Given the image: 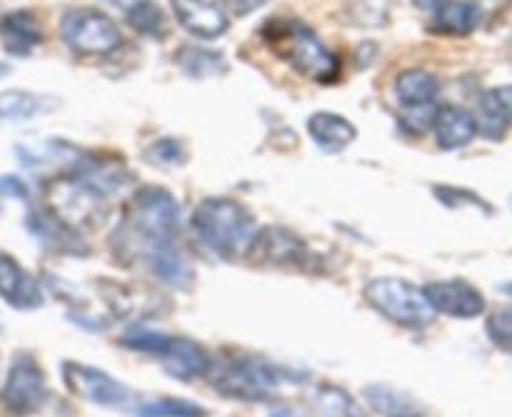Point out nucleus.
I'll list each match as a JSON object with an SVG mask.
<instances>
[{
    "mask_svg": "<svg viewBox=\"0 0 512 417\" xmlns=\"http://www.w3.org/2000/svg\"><path fill=\"white\" fill-rule=\"evenodd\" d=\"M180 203L160 185H140L123 208L118 230L110 238V250L125 265L148 260L163 245L178 243Z\"/></svg>",
    "mask_w": 512,
    "mask_h": 417,
    "instance_id": "nucleus-1",
    "label": "nucleus"
},
{
    "mask_svg": "<svg viewBox=\"0 0 512 417\" xmlns=\"http://www.w3.org/2000/svg\"><path fill=\"white\" fill-rule=\"evenodd\" d=\"M195 238L223 260H243L258 238V220L233 198H205L190 215Z\"/></svg>",
    "mask_w": 512,
    "mask_h": 417,
    "instance_id": "nucleus-2",
    "label": "nucleus"
},
{
    "mask_svg": "<svg viewBox=\"0 0 512 417\" xmlns=\"http://www.w3.org/2000/svg\"><path fill=\"white\" fill-rule=\"evenodd\" d=\"M268 48L298 73L315 83H333L340 75V60L310 25L295 18L268 20L263 28Z\"/></svg>",
    "mask_w": 512,
    "mask_h": 417,
    "instance_id": "nucleus-3",
    "label": "nucleus"
},
{
    "mask_svg": "<svg viewBox=\"0 0 512 417\" xmlns=\"http://www.w3.org/2000/svg\"><path fill=\"white\" fill-rule=\"evenodd\" d=\"M120 345L128 350H138V353L160 358L165 373L175 380H183V383L208 378L210 365H213L208 353L198 343H193V340L173 338V335L158 333V330L145 328V325H133V328L125 330Z\"/></svg>",
    "mask_w": 512,
    "mask_h": 417,
    "instance_id": "nucleus-4",
    "label": "nucleus"
},
{
    "mask_svg": "<svg viewBox=\"0 0 512 417\" xmlns=\"http://www.w3.org/2000/svg\"><path fill=\"white\" fill-rule=\"evenodd\" d=\"M290 378L285 368L265 363V360L235 355V358L220 360L210 365L208 380L213 390L223 398L240 400V403H263L275 395V390Z\"/></svg>",
    "mask_w": 512,
    "mask_h": 417,
    "instance_id": "nucleus-5",
    "label": "nucleus"
},
{
    "mask_svg": "<svg viewBox=\"0 0 512 417\" xmlns=\"http://www.w3.org/2000/svg\"><path fill=\"white\" fill-rule=\"evenodd\" d=\"M108 195L80 175H58L45 188V208L75 230H93L105 223L110 213Z\"/></svg>",
    "mask_w": 512,
    "mask_h": 417,
    "instance_id": "nucleus-6",
    "label": "nucleus"
},
{
    "mask_svg": "<svg viewBox=\"0 0 512 417\" xmlns=\"http://www.w3.org/2000/svg\"><path fill=\"white\" fill-rule=\"evenodd\" d=\"M365 300L390 323L408 330H425L435 323V310L423 288L403 278H375L365 285Z\"/></svg>",
    "mask_w": 512,
    "mask_h": 417,
    "instance_id": "nucleus-7",
    "label": "nucleus"
},
{
    "mask_svg": "<svg viewBox=\"0 0 512 417\" xmlns=\"http://www.w3.org/2000/svg\"><path fill=\"white\" fill-rule=\"evenodd\" d=\"M60 35L80 55H108L123 45V33L98 8H73L60 20Z\"/></svg>",
    "mask_w": 512,
    "mask_h": 417,
    "instance_id": "nucleus-8",
    "label": "nucleus"
},
{
    "mask_svg": "<svg viewBox=\"0 0 512 417\" xmlns=\"http://www.w3.org/2000/svg\"><path fill=\"white\" fill-rule=\"evenodd\" d=\"M63 383L70 393L98 405V408L128 410L135 405L133 390L128 385L110 378L103 370L75 363V360H65L63 363Z\"/></svg>",
    "mask_w": 512,
    "mask_h": 417,
    "instance_id": "nucleus-9",
    "label": "nucleus"
},
{
    "mask_svg": "<svg viewBox=\"0 0 512 417\" xmlns=\"http://www.w3.org/2000/svg\"><path fill=\"white\" fill-rule=\"evenodd\" d=\"M45 400H48V385H45L43 368L35 363L33 355H15L3 385L5 408L18 417H28L38 413Z\"/></svg>",
    "mask_w": 512,
    "mask_h": 417,
    "instance_id": "nucleus-10",
    "label": "nucleus"
},
{
    "mask_svg": "<svg viewBox=\"0 0 512 417\" xmlns=\"http://www.w3.org/2000/svg\"><path fill=\"white\" fill-rule=\"evenodd\" d=\"M250 260L260 265H273V268H293L305 270L313 263L308 243L283 225H268L258 230L253 248H250Z\"/></svg>",
    "mask_w": 512,
    "mask_h": 417,
    "instance_id": "nucleus-11",
    "label": "nucleus"
},
{
    "mask_svg": "<svg viewBox=\"0 0 512 417\" xmlns=\"http://www.w3.org/2000/svg\"><path fill=\"white\" fill-rule=\"evenodd\" d=\"M15 158L30 173H55V178H58V175H68L75 168H80L88 153L70 140L45 138L18 143L15 145Z\"/></svg>",
    "mask_w": 512,
    "mask_h": 417,
    "instance_id": "nucleus-12",
    "label": "nucleus"
},
{
    "mask_svg": "<svg viewBox=\"0 0 512 417\" xmlns=\"http://www.w3.org/2000/svg\"><path fill=\"white\" fill-rule=\"evenodd\" d=\"M423 290L438 315L473 320L485 313L483 293L468 280H438V283H428Z\"/></svg>",
    "mask_w": 512,
    "mask_h": 417,
    "instance_id": "nucleus-13",
    "label": "nucleus"
},
{
    "mask_svg": "<svg viewBox=\"0 0 512 417\" xmlns=\"http://www.w3.org/2000/svg\"><path fill=\"white\" fill-rule=\"evenodd\" d=\"M180 28L200 40H215L228 33L230 15L223 0H170Z\"/></svg>",
    "mask_w": 512,
    "mask_h": 417,
    "instance_id": "nucleus-14",
    "label": "nucleus"
},
{
    "mask_svg": "<svg viewBox=\"0 0 512 417\" xmlns=\"http://www.w3.org/2000/svg\"><path fill=\"white\" fill-rule=\"evenodd\" d=\"M28 233L43 245L45 250L58 255H88V245L80 238V230L70 228L63 220L55 218L48 208L30 210L25 218Z\"/></svg>",
    "mask_w": 512,
    "mask_h": 417,
    "instance_id": "nucleus-15",
    "label": "nucleus"
},
{
    "mask_svg": "<svg viewBox=\"0 0 512 417\" xmlns=\"http://www.w3.org/2000/svg\"><path fill=\"white\" fill-rule=\"evenodd\" d=\"M0 298L15 310H38L45 303L38 280L8 253H0Z\"/></svg>",
    "mask_w": 512,
    "mask_h": 417,
    "instance_id": "nucleus-16",
    "label": "nucleus"
},
{
    "mask_svg": "<svg viewBox=\"0 0 512 417\" xmlns=\"http://www.w3.org/2000/svg\"><path fill=\"white\" fill-rule=\"evenodd\" d=\"M435 143L440 150H460L475 140L480 133L478 118L470 113L463 105H440L438 115H435Z\"/></svg>",
    "mask_w": 512,
    "mask_h": 417,
    "instance_id": "nucleus-17",
    "label": "nucleus"
},
{
    "mask_svg": "<svg viewBox=\"0 0 512 417\" xmlns=\"http://www.w3.org/2000/svg\"><path fill=\"white\" fill-rule=\"evenodd\" d=\"M308 133L313 143L318 145L323 153H343L358 138V128L350 123L345 115L330 113V110H320L308 118Z\"/></svg>",
    "mask_w": 512,
    "mask_h": 417,
    "instance_id": "nucleus-18",
    "label": "nucleus"
},
{
    "mask_svg": "<svg viewBox=\"0 0 512 417\" xmlns=\"http://www.w3.org/2000/svg\"><path fill=\"white\" fill-rule=\"evenodd\" d=\"M478 128L480 135L490 140L505 138L512 125V85L490 88L478 100Z\"/></svg>",
    "mask_w": 512,
    "mask_h": 417,
    "instance_id": "nucleus-19",
    "label": "nucleus"
},
{
    "mask_svg": "<svg viewBox=\"0 0 512 417\" xmlns=\"http://www.w3.org/2000/svg\"><path fill=\"white\" fill-rule=\"evenodd\" d=\"M0 38L10 55L25 58L43 43V30L30 10H13L0 20Z\"/></svg>",
    "mask_w": 512,
    "mask_h": 417,
    "instance_id": "nucleus-20",
    "label": "nucleus"
},
{
    "mask_svg": "<svg viewBox=\"0 0 512 417\" xmlns=\"http://www.w3.org/2000/svg\"><path fill=\"white\" fill-rule=\"evenodd\" d=\"M395 98H398L400 108L438 105L440 80L425 68H408L395 78Z\"/></svg>",
    "mask_w": 512,
    "mask_h": 417,
    "instance_id": "nucleus-21",
    "label": "nucleus"
},
{
    "mask_svg": "<svg viewBox=\"0 0 512 417\" xmlns=\"http://www.w3.org/2000/svg\"><path fill=\"white\" fill-rule=\"evenodd\" d=\"M60 108L58 98L28 93V90H5L0 93V123H25L38 115Z\"/></svg>",
    "mask_w": 512,
    "mask_h": 417,
    "instance_id": "nucleus-22",
    "label": "nucleus"
},
{
    "mask_svg": "<svg viewBox=\"0 0 512 417\" xmlns=\"http://www.w3.org/2000/svg\"><path fill=\"white\" fill-rule=\"evenodd\" d=\"M145 265L153 270L155 278L163 280V283L170 285V288L190 290V285H193L195 280L193 265H190L188 258L180 253L178 243L158 248L148 260H145Z\"/></svg>",
    "mask_w": 512,
    "mask_h": 417,
    "instance_id": "nucleus-23",
    "label": "nucleus"
},
{
    "mask_svg": "<svg viewBox=\"0 0 512 417\" xmlns=\"http://www.w3.org/2000/svg\"><path fill=\"white\" fill-rule=\"evenodd\" d=\"M483 23V8L475 0H450L435 13V30L448 35H468Z\"/></svg>",
    "mask_w": 512,
    "mask_h": 417,
    "instance_id": "nucleus-24",
    "label": "nucleus"
},
{
    "mask_svg": "<svg viewBox=\"0 0 512 417\" xmlns=\"http://www.w3.org/2000/svg\"><path fill=\"white\" fill-rule=\"evenodd\" d=\"M175 63L183 68V73H188L190 78H213V75H223L228 63H225V55L218 50L203 48V45H185L175 53Z\"/></svg>",
    "mask_w": 512,
    "mask_h": 417,
    "instance_id": "nucleus-25",
    "label": "nucleus"
},
{
    "mask_svg": "<svg viewBox=\"0 0 512 417\" xmlns=\"http://www.w3.org/2000/svg\"><path fill=\"white\" fill-rule=\"evenodd\" d=\"M310 400H313V408L318 410L320 417H365L363 408L355 403L353 395L338 385H315Z\"/></svg>",
    "mask_w": 512,
    "mask_h": 417,
    "instance_id": "nucleus-26",
    "label": "nucleus"
},
{
    "mask_svg": "<svg viewBox=\"0 0 512 417\" xmlns=\"http://www.w3.org/2000/svg\"><path fill=\"white\" fill-rule=\"evenodd\" d=\"M365 400L373 405L378 413L388 417H415L418 415V408L410 405V400H405L403 395L395 393L388 385H368L365 388Z\"/></svg>",
    "mask_w": 512,
    "mask_h": 417,
    "instance_id": "nucleus-27",
    "label": "nucleus"
},
{
    "mask_svg": "<svg viewBox=\"0 0 512 417\" xmlns=\"http://www.w3.org/2000/svg\"><path fill=\"white\" fill-rule=\"evenodd\" d=\"M133 417H208V410L183 398H160L138 405Z\"/></svg>",
    "mask_w": 512,
    "mask_h": 417,
    "instance_id": "nucleus-28",
    "label": "nucleus"
},
{
    "mask_svg": "<svg viewBox=\"0 0 512 417\" xmlns=\"http://www.w3.org/2000/svg\"><path fill=\"white\" fill-rule=\"evenodd\" d=\"M143 158L155 168H180L188 163V148L183 140L160 138L143 150Z\"/></svg>",
    "mask_w": 512,
    "mask_h": 417,
    "instance_id": "nucleus-29",
    "label": "nucleus"
},
{
    "mask_svg": "<svg viewBox=\"0 0 512 417\" xmlns=\"http://www.w3.org/2000/svg\"><path fill=\"white\" fill-rule=\"evenodd\" d=\"M433 195L445 208H478L483 213H493V208L478 193H473V190L453 188V185H435Z\"/></svg>",
    "mask_w": 512,
    "mask_h": 417,
    "instance_id": "nucleus-30",
    "label": "nucleus"
},
{
    "mask_svg": "<svg viewBox=\"0 0 512 417\" xmlns=\"http://www.w3.org/2000/svg\"><path fill=\"white\" fill-rule=\"evenodd\" d=\"M485 333H488L490 343L500 348L503 353L512 355V308H500L485 323Z\"/></svg>",
    "mask_w": 512,
    "mask_h": 417,
    "instance_id": "nucleus-31",
    "label": "nucleus"
},
{
    "mask_svg": "<svg viewBox=\"0 0 512 417\" xmlns=\"http://www.w3.org/2000/svg\"><path fill=\"white\" fill-rule=\"evenodd\" d=\"M440 105H425V108H400V128L408 130L410 135H423L433 130L435 115Z\"/></svg>",
    "mask_w": 512,
    "mask_h": 417,
    "instance_id": "nucleus-32",
    "label": "nucleus"
},
{
    "mask_svg": "<svg viewBox=\"0 0 512 417\" xmlns=\"http://www.w3.org/2000/svg\"><path fill=\"white\" fill-rule=\"evenodd\" d=\"M0 195L28 200V185H25L20 178H15V175H0Z\"/></svg>",
    "mask_w": 512,
    "mask_h": 417,
    "instance_id": "nucleus-33",
    "label": "nucleus"
},
{
    "mask_svg": "<svg viewBox=\"0 0 512 417\" xmlns=\"http://www.w3.org/2000/svg\"><path fill=\"white\" fill-rule=\"evenodd\" d=\"M103 3H108L110 8L120 10V13L125 15V18H133L138 10H143L145 5L153 3V0H103Z\"/></svg>",
    "mask_w": 512,
    "mask_h": 417,
    "instance_id": "nucleus-34",
    "label": "nucleus"
},
{
    "mask_svg": "<svg viewBox=\"0 0 512 417\" xmlns=\"http://www.w3.org/2000/svg\"><path fill=\"white\" fill-rule=\"evenodd\" d=\"M265 3H270V0H230V5H233V10L238 15H248L253 13V10L263 8Z\"/></svg>",
    "mask_w": 512,
    "mask_h": 417,
    "instance_id": "nucleus-35",
    "label": "nucleus"
},
{
    "mask_svg": "<svg viewBox=\"0 0 512 417\" xmlns=\"http://www.w3.org/2000/svg\"><path fill=\"white\" fill-rule=\"evenodd\" d=\"M450 0H413V5L418 10H428V13H438L443 5H448Z\"/></svg>",
    "mask_w": 512,
    "mask_h": 417,
    "instance_id": "nucleus-36",
    "label": "nucleus"
},
{
    "mask_svg": "<svg viewBox=\"0 0 512 417\" xmlns=\"http://www.w3.org/2000/svg\"><path fill=\"white\" fill-rule=\"evenodd\" d=\"M268 417H305V415L298 413L295 408H290V405H275V408H270Z\"/></svg>",
    "mask_w": 512,
    "mask_h": 417,
    "instance_id": "nucleus-37",
    "label": "nucleus"
},
{
    "mask_svg": "<svg viewBox=\"0 0 512 417\" xmlns=\"http://www.w3.org/2000/svg\"><path fill=\"white\" fill-rule=\"evenodd\" d=\"M500 293L508 295V298H512V280H510V283H503V285H500Z\"/></svg>",
    "mask_w": 512,
    "mask_h": 417,
    "instance_id": "nucleus-38",
    "label": "nucleus"
},
{
    "mask_svg": "<svg viewBox=\"0 0 512 417\" xmlns=\"http://www.w3.org/2000/svg\"><path fill=\"white\" fill-rule=\"evenodd\" d=\"M8 73H10V65L8 63H0V80H3Z\"/></svg>",
    "mask_w": 512,
    "mask_h": 417,
    "instance_id": "nucleus-39",
    "label": "nucleus"
}]
</instances>
